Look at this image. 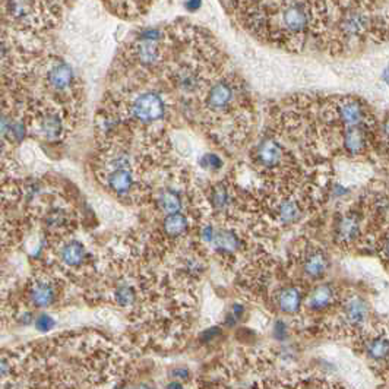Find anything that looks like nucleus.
Segmentation results:
<instances>
[{"label": "nucleus", "mask_w": 389, "mask_h": 389, "mask_svg": "<svg viewBox=\"0 0 389 389\" xmlns=\"http://www.w3.org/2000/svg\"><path fill=\"white\" fill-rule=\"evenodd\" d=\"M248 30L262 40L297 50L313 28L312 3H240Z\"/></svg>", "instance_id": "1"}, {"label": "nucleus", "mask_w": 389, "mask_h": 389, "mask_svg": "<svg viewBox=\"0 0 389 389\" xmlns=\"http://www.w3.org/2000/svg\"><path fill=\"white\" fill-rule=\"evenodd\" d=\"M246 102V91L235 77L220 78L208 85L203 97L204 111L207 116H241V103Z\"/></svg>", "instance_id": "2"}, {"label": "nucleus", "mask_w": 389, "mask_h": 389, "mask_svg": "<svg viewBox=\"0 0 389 389\" xmlns=\"http://www.w3.org/2000/svg\"><path fill=\"white\" fill-rule=\"evenodd\" d=\"M167 104L163 94L157 91H145L135 95L127 106V116L139 125H154L161 122L166 116Z\"/></svg>", "instance_id": "3"}, {"label": "nucleus", "mask_w": 389, "mask_h": 389, "mask_svg": "<svg viewBox=\"0 0 389 389\" xmlns=\"http://www.w3.org/2000/svg\"><path fill=\"white\" fill-rule=\"evenodd\" d=\"M30 126L35 135L49 142L63 139L68 131L63 111L51 104H45L38 109L35 116L31 118Z\"/></svg>", "instance_id": "4"}, {"label": "nucleus", "mask_w": 389, "mask_h": 389, "mask_svg": "<svg viewBox=\"0 0 389 389\" xmlns=\"http://www.w3.org/2000/svg\"><path fill=\"white\" fill-rule=\"evenodd\" d=\"M288 157L290 155L283 147V143L273 138H264L252 154L255 166L265 170L268 175H276V171H278L277 175H284L283 170H287L285 163Z\"/></svg>", "instance_id": "5"}, {"label": "nucleus", "mask_w": 389, "mask_h": 389, "mask_svg": "<svg viewBox=\"0 0 389 389\" xmlns=\"http://www.w3.org/2000/svg\"><path fill=\"white\" fill-rule=\"evenodd\" d=\"M334 241L341 248H351L363 236V215L349 209L340 214L333 227Z\"/></svg>", "instance_id": "6"}, {"label": "nucleus", "mask_w": 389, "mask_h": 389, "mask_svg": "<svg viewBox=\"0 0 389 389\" xmlns=\"http://www.w3.org/2000/svg\"><path fill=\"white\" fill-rule=\"evenodd\" d=\"M26 297L31 306L37 309L51 308L59 297L57 281L49 276H38L30 280L26 285Z\"/></svg>", "instance_id": "7"}, {"label": "nucleus", "mask_w": 389, "mask_h": 389, "mask_svg": "<svg viewBox=\"0 0 389 389\" xmlns=\"http://www.w3.org/2000/svg\"><path fill=\"white\" fill-rule=\"evenodd\" d=\"M297 259L300 269L312 281L324 278L329 269L328 255L322 248L313 246V244H308L301 249Z\"/></svg>", "instance_id": "8"}, {"label": "nucleus", "mask_w": 389, "mask_h": 389, "mask_svg": "<svg viewBox=\"0 0 389 389\" xmlns=\"http://www.w3.org/2000/svg\"><path fill=\"white\" fill-rule=\"evenodd\" d=\"M208 246L219 256H236L243 248V241L235 228L212 224V236Z\"/></svg>", "instance_id": "9"}, {"label": "nucleus", "mask_w": 389, "mask_h": 389, "mask_svg": "<svg viewBox=\"0 0 389 389\" xmlns=\"http://www.w3.org/2000/svg\"><path fill=\"white\" fill-rule=\"evenodd\" d=\"M90 252L84 243L75 239H68L57 244V261L70 271H78L90 261Z\"/></svg>", "instance_id": "10"}, {"label": "nucleus", "mask_w": 389, "mask_h": 389, "mask_svg": "<svg viewBox=\"0 0 389 389\" xmlns=\"http://www.w3.org/2000/svg\"><path fill=\"white\" fill-rule=\"evenodd\" d=\"M77 82L75 72L72 66L63 61L54 62L46 72V84L53 93H68Z\"/></svg>", "instance_id": "11"}, {"label": "nucleus", "mask_w": 389, "mask_h": 389, "mask_svg": "<svg viewBox=\"0 0 389 389\" xmlns=\"http://www.w3.org/2000/svg\"><path fill=\"white\" fill-rule=\"evenodd\" d=\"M367 316H369V308L362 297L354 294L350 296L349 299H345L341 312V319L345 326L350 329H357L360 326H363L367 321Z\"/></svg>", "instance_id": "12"}, {"label": "nucleus", "mask_w": 389, "mask_h": 389, "mask_svg": "<svg viewBox=\"0 0 389 389\" xmlns=\"http://www.w3.org/2000/svg\"><path fill=\"white\" fill-rule=\"evenodd\" d=\"M111 301L116 306L127 309L139 301V287L131 280H119L110 292Z\"/></svg>", "instance_id": "13"}, {"label": "nucleus", "mask_w": 389, "mask_h": 389, "mask_svg": "<svg viewBox=\"0 0 389 389\" xmlns=\"http://www.w3.org/2000/svg\"><path fill=\"white\" fill-rule=\"evenodd\" d=\"M235 199H236L235 191L227 182H220L211 186L208 193V203L215 212L225 214L227 211H230Z\"/></svg>", "instance_id": "14"}, {"label": "nucleus", "mask_w": 389, "mask_h": 389, "mask_svg": "<svg viewBox=\"0 0 389 389\" xmlns=\"http://www.w3.org/2000/svg\"><path fill=\"white\" fill-rule=\"evenodd\" d=\"M157 208L160 209L164 217L166 215H173V214H179L183 212L184 208V200H183V195L176 187L171 186H166L163 189L158 192L157 198Z\"/></svg>", "instance_id": "15"}, {"label": "nucleus", "mask_w": 389, "mask_h": 389, "mask_svg": "<svg viewBox=\"0 0 389 389\" xmlns=\"http://www.w3.org/2000/svg\"><path fill=\"white\" fill-rule=\"evenodd\" d=\"M161 230L166 239L176 241L182 237H184L191 230V221L189 217L184 212L166 215L161 221Z\"/></svg>", "instance_id": "16"}, {"label": "nucleus", "mask_w": 389, "mask_h": 389, "mask_svg": "<svg viewBox=\"0 0 389 389\" xmlns=\"http://www.w3.org/2000/svg\"><path fill=\"white\" fill-rule=\"evenodd\" d=\"M276 303L283 313L294 315L303 305V293L297 285H285L277 293Z\"/></svg>", "instance_id": "17"}, {"label": "nucleus", "mask_w": 389, "mask_h": 389, "mask_svg": "<svg viewBox=\"0 0 389 389\" xmlns=\"http://www.w3.org/2000/svg\"><path fill=\"white\" fill-rule=\"evenodd\" d=\"M335 299H337V290L334 288V285L319 284L309 293V296L306 299V306L310 310L319 312V310L328 309L331 305L334 303Z\"/></svg>", "instance_id": "18"}, {"label": "nucleus", "mask_w": 389, "mask_h": 389, "mask_svg": "<svg viewBox=\"0 0 389 389\" xmlns=\"http://www.w3.org/2000/svg\"><path fill=\"white\" fill-rule=\"evenodd\" d=\"M161 49L160 41H148V40H139L138 45L134 49V57H136V62L141 66H154L158 61L161 59Z\"/></svg>", "instance_id": "19"}, {"label": "nucleus", "mask_w": 389, "mask_h": 389, "mask_svg": "<svg viewBox=\"0 0 389 389\" xmlns=\"http://www.w3.org/2000/svg\"><path fill=\"white\" fill-rule=\"evenodd\" d=\"M367 356L374 362H382L389 357V338L385 335H378L367 342Z\"/></svg>", "instance_id": "20"}, {"label": "nucleus", "mask_w": 389, "mask_h": 389, "mask_svg": "<svg viewBox=\"0 0 389 389\" xmlns=\"http://www.w3.org/2000/svg\"><path fill=\"white\" fill-rule=\"evenodd\" d=\"M200 166H203L208 171H219L223 167V160L217 154L208 152L203 158H200Z\"/></svg>", "instance_id": "21"}, {"label": "nucleus", "mask_w": 389, "mask_h": 389, "mask_svg": "<svg viewBox=\"0 0 389 389\" xmlns=\"http://www.w3.org/2000/svg\"><path fill=\"white\" fill-rule=\"evenodd\" d=\"M54 325H56V321L51 318L50 315H46V313L40 315L35 319V328H37V331H40V333H49V331H51L54 328Z\"/></svg>", "instance_id": "22"}, {"label": "nucleus", "mask_w": 389, "mask_h": 389, "mask_svg": "<svg viewBox=\"0 0 389 389\" xmlns=\"http://www.w3.org/2000/svg\"><path fill=\"white\" fill-rule=\"evenodd\" d=\"M13 120L6 116V114H0V142L5 139H10V127Z\"/></svg>", "instance_id": "23"}, {"label": "nucleus", "mask_w": 389, "mask_h": 389, "mask_svg": "<svg viewBox=\"0 0 389 389\" xmlns=\"http://www.w3.org/2000/svg\"><path fill=\"white\" fill-rule=\"evenodd\" d=\"M378 252L382 256V259L389 262V228L378 240Z\"/></svg>", "instance_id": "24"}, {"label": "nucleus", "mask_w": 389, "mask_h": 389, "mask_svg": "<svg viewBox=\"0 0 389 389\" xmlns=\"http://www.w3.org/2000/svg\"><path fill=\"white\" fill-rule=\"evenodd\" d=\"M12 372V363L8 356L0 353V381H5L10 376Z\"/></svg>", "instance_id": "25"}, {"label": "nucleus", "mask_w": 389, "mask_h": 389, "mask_svg": "<svg viewBox=\"0 0 389 389\" xmlns=\"http://www.w3.org/2000/svg\"><path fill=\"white\" fill-rule=\"evenodd\" d=\"M170 374H171V378L175 379V381H179V382H182V381H187L189 379V376H191V372H189V369L187 367H175L173 369L171 372H170Z\"/></svg>", "instance_id": "26"}, {"label": "nucleus", "mask_w": 389, "mask_h": 389, "mask_svg": "<svg viewBox=\"0 0 389 389\" xmlns=\"http://www.w3.org/2000/svg\"><path fill=\"white\" fill-rule=\"evenodd\" d=\"M8 59V45L3 40V37H0V66H2Z\"/></svg>", "instance_id": "27"}, {"label": "nucleus", "mask_w": 389, "mask_h": 389, "mask_svg": "<svg viewBox=\"0 0 389 389\" xmlns=\"http://www.w3.org/2000/svg\"><path fill=\"white\" fill-rule=\"evenodd\" d=\"M166 389H184V388H183L182 382H179V381H171L170 383H167Z\"/></svg>", "instance_id": "28"}, {"label": "nucleus", "mask_w": 389, "mask_h": 389, "mask_svg": "<svg viewBox=\"0 0 389 389\" xmlns=\"http://www.w3.org/2000/svg\"><path fill=\"white\" fill-rule=\"evenodd\" d=\"M3 300L2 297H0V324H2V319H3Z\"/></svg>", "instance_id": "29"}, {"label": "nucleus", "mask_w": 389, "mask_h": 389, "mask_svg": "<svg viewBox=\"0 0 389 389\" xmlns=\"http://www.w3.org/2000/svg\"><path fill=\"white\" fill-rule=\"evenodd\" d=\"M136 389H155V388L151 386V385H148V383H141Z\"/></svg>", "instance_id": "30"}, {"label": "nucleus", "mask_w": 389, "mask_h": 389, "mask_svg": "<svg viewBox=\"0 0 389 389\" xmlns=\"http://www.w3.org/2000/svg\"><path fill=\"white\" fill-rule=\"evenodd\" d=\"M383 79L389 84V68H386V70H385V74H383Z\"/></svg>", "instance_id": "31"}, {"label": "nucleus", "mask_w": 389, "mask_h": 389, "mask_svg": "<svg viewBox=\"0 0 389 389\" xmlns=\"http://www.w3.org/2000/svg\"><path fill=\"white\" fill-rule=\"evenodd\" d=\"M184 6H187V8H199L200 3H196V2L195 3H186Z\"/></svg>", "instance_id": "32"}, {"label": "nucleus", "mask_w": 389, "mask_h": 389, "mask_svg": "<svg viewBox=\"0 0 389 389\" xmlns=\"http://www.w3.org/2000/svg\"><path fill=\"white\" fill-rule=\"evenodd\" d=\"M6 198H3V193H0V207H2V204H3V200H5Z\"/></svg>", "instance_id": "33"}, {"label": "nucleus", "mask_w": 389, "mask_h": 389, "mask_svg": "<svg viewBox=\"0 0 389 389\" xmlns=\"http://www.w3.org/2000/svg\"><path fill=\"white\" fill-rule=\"evenodd\" d=\"M120 389H134V388H131V386H125V388H120Z\"/></svg>", "instance_id": "34"}]
</instances>
